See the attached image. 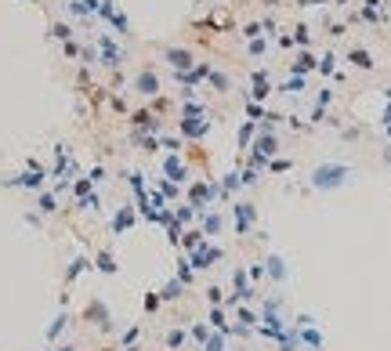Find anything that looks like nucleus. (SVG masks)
<instances>
[{"label":"nucleus","mask_w":391,"mask_h":351,"mask_svg":"<svg viewBox=\"0 0 391 351\" xmlns=\"http://www.w3.org/2000/svg\"><path fill=\"white\" fill-rule=\"evenodd\" d=\"M167 58H171V62H174V66H178V69H189L192 62H196V58H192L189 51H178V47H167Z\"/></svg>","instance_id":"nucleus-1"},{"label":"nucleus","mask_w":391,"mask_h":351,"mask_svg":"<svg viewBox=\"0 0 391 351\" xmlns=\"http://www.w3.org/2000/svg\"><path fill=\"white\" fill-rule=\"evenodd\" d=\"M348 58H351V62H355V66H359V69H373V58H369V51H351V54H348Z\"/></svg>","instance_id":"nucleus-2"},{"label":"nucleus","mask_w":391,"mask_h":351,"mask_svg":"<svg viewBox=\"0 0 391 351\" xmlns=\"http://www.w3.org/2000/svg\"><path fill=\"white\" fill-rule=\"evenodd\" d=\"M138 87H142L145 94H152V91H156V76H148V72H145V76L138 80Z\"/></svg>","instance_id":"nucleus-3"},{"label":"nucleus","mask_w":391,"mask_h":351,"mask_svg":"<svg viewBox=\"0 0 391 351\" xmlns=\"http://www.w3.org/2000/svg\"><path fill=\"white\" fill-rule=\"evenodd\" d=\"M312 66H315V58H312V54H301V62H297L293 69H312Z\"/></svg>","instance_id":"nucleus-4"},{"label":"nucleus","mask_w":391,"mask_h":351,"mask_svg":"<svg viewBox=\"0 0 391 351\" xmlns=\"http://www.w3.org/2000/svg\"><path fill=\"white\" fill-rule=\"evenodd\" d=\"M297 44H308V25H297Z\"/></svg>","instance_id":"nucleus-5"},{"label":"nucleus","mask_w":391,"mask_h":351,"mask_svg":"<svg viewBox=\"0 0 391 351\" xmlns=\"http://www.w3.org/2000/svg\"><path fill=\"white\" fill-rule=\"evenodd\" d=\"M214 84H218V91H228V80L221 76V72H214Z\"/></svg>","instance_id":"nucleus-6"}]
</instances>
